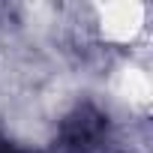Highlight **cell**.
I'll list each match as a JSON object with an SVG mask.
<instances>
[{
  "mask_svg": "<svg viewBox=\"0 0 153 153\" xmlns=\"http://www.w3.org/2000/svg\"><path fill=\"white\" fill-rule=\"evenodd\" d=\"M99 129H102V117L84 108L75 117H69V123L63 126V147L69 153H84L99 138Z\"/></svg>",
  "mask_w": 153,
  "mask_h": 153,
  "instance_id": "obj_1",
  "label": "cell"
},
{
  "mask_svg": "<svg viewBox=\"0 0 153 153\" xmlns=\"http://www.w3.org/2000/svg\"><path fill=\"white\" fill-rule=\"evenodd\" d=\"M0 153H21V150L12 147V144H0Z\"/></svg>",
  "mask_w": 153,
  "mask_h": 153,
  "instance_id": "obj_2",
  "label": "cell"
}]
</instances>
